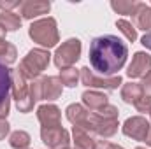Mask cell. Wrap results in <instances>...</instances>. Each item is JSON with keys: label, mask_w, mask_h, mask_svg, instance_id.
Here are the masks:
<instances>
[{"label": "cell", "mask_w": 151, "mask_h": 149, "mask_svg": "<svg viewBox=\"0 0 151 149\" xmlns=\"http://www.w3.org/2000/svg\"><path fill=\"white\" fill-rule=\"evenodd\" d=\"M9 88H11V70L0 62V105L5 100V97L9 93Z\"/></svg>", "instance_id": "obj_2"}, {"label": "cell", "mask_w": 151, "mask_h": 149, "mask_svg": "<svg viewBox=\"0 0 151 149\" xmlns=\"http://www.w3.org/2000/svg\"><path fill=\"white\" fill-rule=\"evenodd\" d=\"M128 47L116 35H100L90 44V63L102 75L116 74L127 62Z\"/></svg>", "instance_id": "obj_1"}]
</instances>
